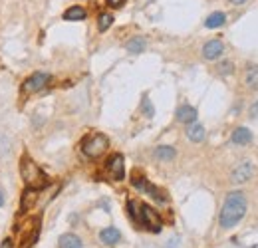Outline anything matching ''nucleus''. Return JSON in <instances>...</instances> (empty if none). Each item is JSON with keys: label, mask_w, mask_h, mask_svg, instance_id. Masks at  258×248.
<instances>
[{"label": "nucleus", "mask_w": 258, "mask_h": 248, "mask_svg": "<svg viewBox=\"0 0 258 248\" xmlns=\"http://www.w3.org/2000/svg\"><path fill=\"white\" fill-rule=\"evenodd\" d=\"M0 248H14V244H12V240H10V238H6L2 244H0Z\"/></svg>", "instance_id": "nucleus-28"}, {"label": "nucleus", "mask_w": 258, "mask_h": 248, "mask_svg": "<svg viewBox=\"0 0 258 248\" xmlns=\"http://www.w3.org/2000/svg\"><path fill=\"white\" fill-rule=\"evenodd\" d=\"M112 24H113V14L112 12H101L97 16V28H99V32H107V30L112 28Z\"/></svg>", "instance_id": "nucleus-20"}, {"label": "nucleus", "mask_w": 258, "mask_h": 248, "mask_svg": "<svg viewBox=\"0 0 258 248\" xmlns=\"http://www.w3.org/2000/svg\"><path fill=\"white\" fill-rule=\"evenodd\" d=\"M64 20H68V22H81V20L88 18V12H85L83 6H70L62 16Z\"/></svg>", "instance_id": "nucleus-13"}, {"label": "nucleus", "mask_w": 258, "mask_h": 248, "mask_svg": "<svg viewBox=\"0 0 258 248\" xmlns=\"http://www.w3.org/2000/svg\"><path fill=\"white\" fill-rule=\"evenodd\" d=\"M107 147H110V139H107V135H103V133H94V135H90L88 139L83 141L81 151H83L85 157L97 159V157H101V155L107 151Z\"/></svg>", "instance_id": "nucleus-3"}, {"label": "nucleus", "mask_w": 258, "mask_h": 248, "mask_svg": "<svg viewBox=\"0 0 258 248\" xmlns=\"http://www.w3.org/2000/svg\"><path fill=\"white\" fill-rule=\"evenodd\" d=\"M2 204H4V193L0 191V206H2Z\"/></svg>", "instance_id": "nucleus-29"}, {"label": "nucleus", "mask_w": 258, "mask_h": 248, "mask_svg": "<svg viewBox=\"0 0 258 248\" xmlns=\"http://www.w3.org/2000/svg\"><path fill=\"white\" fill-rule=\"evenodd\" d=\"M81 238L76 236V234H62L60 240H58V248H81Z\"/></svg>", "instance_id": "nucleus-18"}, {"label": "nucleus", "mask_w": 258, "mask_h": 248, "mask_svg": "<svg viewBox=\"0 0 258 248\" xmlns=\"http://www.w3.org/2000/svg\"><path fill=\"white\" fill-rule=\"evenodd\" d=\"M99 240L103 244H107V246H113V244H117L121 240V232L115 229V226H107V229H103L99 232Z\"/></svg>", "instance_id": "nucleus-11"}, {"label": "nucleus", "mask_w": 258, "mask_h": 248, "mask_svg": "<svg viewBox=\"0 0 258 248\" xmlns=\"http://www.w3.org/2000/svg\"><path fill=\"white\" fill-rule=\"evenodd\" d=\"M197 109L193 108V106H189V103H185V106H181L179 109H177V119L181 121V123H185V125H189V123H195L197 121Z\"/></svg>", "instance_id": "nucleus-10"}, {"label": "nucleus", "mask_w": 258, "mask_h": 248, "mask_svg": "<svg viewBox=\"0 0 258 248\" xmlns=\"http://www.w3.org/2000/svg\"><path fill=\"white\" fill-rule=\"evenodd\" d=\"M223 52H225V44L219 38L209 40V42H205V46H203V58L205 60H219L223 56Z\"/></svg>", "instance_id": "nucleus-7"}, {"label": "nucleus", "mask_w": 258, "mask_h": 248, "mask_svg": "<svg viewBox=\"0 0 258 248\" xmlns=\"http://www.w3.org/2000/svg\"><path fill=\"white\" fill-rule=\"evenodd\" d=\"M50 79H52L50 74L36 72V74H32L28 79H24L22 92H24V93H36V92H40V90H44V88L50 84Z\"/></svg>", "instance_id": "nucleus-4"}, {"label": "nucleus", "mask_w": 258, "mask_h": 248, "mask_svg": "<svg viewBox=\"0 0 258 248\" xmlns=\"http://www.w3.org/2000/svg\"><path fill=\"white\" fill-rule=\"evenodd\" d=\"M127 211H129V215H131V218H133L135 222H141V204H139L137 201L129 199V201H127Z\"/></svg>", "instance_id": "nucleus-21"}, {"label": "nucleus", "mask_w": 258, "mask_h": 248, "mask_svg": "<svg viewBox=\"0 0 258 248\" xmlns=\"http://www.w3.org/2000/svg\"><path fill=\"white\" fill-rule=\"evenodd\" d=\"M246 209H248L246 195L242 191H230L223 202V209H221V217H219L221 226L223 229H232V226H236L246 215Z\"/></svg>", "instance_id": "nucleus-1"}, {"label": "nucleus", "mask_w": 258, "mask_h": 248, "mask_svg": "<svg viewBox=\"0 0 258 248\" xmlns=\"http://www.w3.org/2000/svg\"><path fill=\"white\" fill-rule=\"evenodd\" d=\"M20 177H22V181L26 183V187H32V189H44L48 185V177L46 173L42 171L38 165L34 163L32 157L24 155L22 161H20Z\"/></svg>", "instance_id": "nucleus-2"}, {"label": "nucleus", "mask_w": 258, "mask_h": 248, "mask_svg": "<svg viewBox=\"0 0 258 248\" xmlns=\"http://www.w3.org/2000/svg\"><path fill=\"white\" fill-rule=\"evenodd\" d=\"M230 141L234 143V145H239V147H244V145H248V143L252 141V133H250V129L248 127H236L234 131H232V135H230Z\"/></svg>", "instance_id": "nucleus-9"}, {"label": "nucleus", "mask_w": 258, "mask_h": 248, "mask_svg": "<svg viewBox=\"0 0 258 248\" xmlns=\"http://www.w3.org/2000/svg\"><path fill=\"white\" fill-rule=\"evenodd\" d=\"M228 4H232V6H242V4H246L248 0H226Z\"/></svg>", "instance_id": "nucleus-27"}, {"label": "nucleus", "mask_w": 258, "mask_h": 248, "mask_svg": "<svg viewBox=\"0 0 258 248\" xmlns=\"http://www.w3.org/2000/svg\"><path fill=\"white\" fill-rule=\"evenodd\" d=\"M234 70V66H232V62H221V64H219V74L221 76H226V74H230Z\"/></svg>", "instance_id": "nucleus-24"}, {"label": "nucleus", "mask_w": 258, "mask_h": 248, "mask_svg": "<svg viewBox=\"0 0 258 248\" xmlns=\"http://www.w3.org/2000/svg\"><path fill=\"white\" fill-rule=\"evenodd\" d=\"M244 86L250 90L258 88V64H248L244 68Z\"/></svg>", "instance_id": "nucleus-12"}, {"label": "nucleus", "mask_w": 258, "mask_h": 248, "mask_svg": "<svg viewBox=\"0 0 258 248\" xmlns=\"http://www.w3.org/2000/svg\"><path fill=\"white\" fill-rule=\"evenodd\" d=\"M155 159L157 161H173L177 157V151L173 147H169V145H159L155 151H153Z\"/></svg>", "instance_id": "nucleus-19"}, {"label": "nucleus", "mask_w": 258, "mask_h": 248, "mask_svg": "<svg viewBox=\"0 0 258 248\" xmlns=\"http://www.w3.org/2000/svg\"><path fill=\"white\" fill-rule=\"evenodd\" d=\"M38 201V189H32V187H26V191H22V199H20V206L22 211H28L36 204Z\"/></svg>", "instance_id": "nucleus-15"}, {"label": "nucleus", "mask_w": 258, "mask_h": 248, "mask_svg": "<svg viewBox=\"0 0 258 248\" xmlns=\"http://www.w3.org/2000/svg\"><path fill=\"white\" fill-rule=\"evenodd\" d=\"M145 48H147V40L141 36H135V38L125 42V50L129 54H141V52H145Z\"/></svg>", "instance_id": "nucleus-16"}, {"label": "nucleus", "mask_w": 258, "mask_h": 248, "mask_svg": "<svg viewBox=\"0 0 258 248\" xmlns=\"http://www.w3.org/2000/svg\"><path fill=\"white\" fill-rule=\"evenodd\" d=\"M205 127H203V123H189V127H187V137L193 141V143H201L205 139Z\"/></svg>", "instance_id": "nucleus-14"}, {"label": "nucleus", "mask_w": 258, "mask_h": 248, "mask_svg": "<svg viewBox=\"0 0 258 248\" xmlns=\"http://www.w3.org/2000/svg\"><path fill=\"white\" fill-rule=\"evenodd\" d=\"M225 22H226V14H225V12H212V14L207 16L205 26H207L209 30H214V28L225 26Z\"/></svg>", "instance_id": "nucleus-17"}, {"label": "nucleus", "mask_w": 258, "mask_h": 248, "mask_svg": "<svg viewBox=\"0 0 258 248\" xmlns=\"http://www.w3.org/2000/svg\"><path fill=\"white\" fill-rule=\"evenodd\" d=\"M248 115H250L252 119H256V117H258V101H256V103H252V106H250V111H248Z\"/></svg>", "instance_id": "nucleus-26"}, {"label": "nucleus", "mask_w": 258, "mask_h": 248, "mask_svg": "<svg viewBox=\"0 0 258 248\" xmlns=\"http://www.w3.org/2000/svg\"><path fill=\"white\" fill-rule=\"evenodd\" d=\"M107 173H110L112 179L115 181H121L125 177V161H123V155L115 153L107 159Z\"/></svg>", "instance_id": "nucleus-6"}, {"label": "nucleus", "mask_w": 258, "mask_h": 248, "mask_svg": "<svg viewBox=\"0 0 258 248\" xmlns=\"http://www.w3.org/2000/svg\"><path fill=\"white\" fill-rule=\"evenodd\" d=\"M141 111H143V115L149 117V119H151V117L155 115V108H153L151 99H149L147 95H143V99H141Z\"/></svg>", "instance_id": "nucleus-23"}, {"label": "nucleus", "mask_w": 258, "mask_h": 248, "mask_svg": "<svg viewBox=\"0 0 258 248\" xmlns=\"http://www.w3.org/2000/svg\"><path fill=\"white\" fill-rule=\"evenodd\" d=\"M131 185L135 189H139L141 193H145V189H147V185H149V181L143 177V173H139V171H135L133 173V177H131Z\"/></svg>", "instance_id": "nucleus-22"}, {"label": "nucleus", "mask_w": 258, "mask_h": 248, "mask_svg": "<svg viewBox=\"0 0 258 248\" xmlns=\"http://www.w3.org/2000/svg\"><path fill=\"white\" fill-rule=\"evenodd\" d=\"M141 224H145L149 231L159 232L161 231V217L149 204H141Z\"/></svg>", "instance_id": "nucleus-5"}, {"label": "nucleus", "mask_w": 258, "mask_h": 248, "mask_svg": "<svg viewBox=\"0 0 258 248\" xmlns=\"http://www.w3.org/2000/svg\"><path fill=\"white\" fill-rule=\"evenodd\" d=\"M125 2H127V0H105V4L110 8H121Z\"/></svg>", "instance_id": "nucleus-25"}, {"label": "nucleus", "mask_w": 258, "mask_h": 248, "mask_svg": "<svg viewBox=\"0 0 258 248\" xmlns=\"http://www.w3.org/2000/svg\"><path fill=\"white\" fill-rule=\"evenodd\" d=\"M254 177V165L252 163H241L232 173H230V181L232 183H246Z\"/></svg>", "instance_id": "nucleus-8"}]
</instances>
